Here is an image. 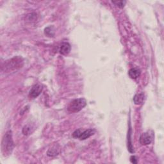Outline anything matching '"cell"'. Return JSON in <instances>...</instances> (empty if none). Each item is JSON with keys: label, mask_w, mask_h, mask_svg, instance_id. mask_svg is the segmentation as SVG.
Masks as SVG:
<instances>
[{"label": "cell", "mask_w": 164, "mask_h": 164, "mask_svg": "<svg viewBox=\"0 0 164 164\" xmlns=\"http://www.w3.org/2000/svg\"><path fill=\"white\" fill-rule=\"evenodd\" d=\"M153 139V133L147 132L142 133L140 137V143L142 145H148L152 142Z\"/></svg>", "instance_id": "obj_4"}, {"label": "cell", "mask_w": 164, "mask_h": 164, "mask_svg": "<svg viewBox=\"0 0 164 164\" xmlns=\"http://www.w3.org/2000/svg\"><path fill=\"white\" fill-rule=\"evenodd\" d=\"M144 94L143 93L137 94L133 97V101L135 105H141L144 101Z\"/></svg>", "instance_id": "obj_9"}, {"label": "cell", "mask_w": 164, "mask_h": 164, "mask_svg": "<svg viewBox=\"0 0 164 164\" xmlns=\"http://www.w3.org/2000/svg\"><path fill=\"white\" fill-rule=\"evenodd\" d=\"M23 65V60L21 57H16L9 60H7L5 63V66L2 67L5 68V71L11 72L13 71H16L17 69L21 68Z\"/></svg>", "instance_id": "obj_2"}, {"label": "cell", "mask_w": 164, "mask_h": 164, "mask_svg": "<svg viewBox=\"0 0 164 164\" xmlns=\"http://www.w3.org/2000/svg\"><path fill=\"white\" fill-rule=\"evenodd\" d=\"M71 49V47L70 44L68 42H63L61 44L60 49V53L62 55H67L70 53Z\"/></svg>", "instance_id": "obj_6"}, {"label": "cell", "mask_w": 164, "mask_h": 164, "mask_svg": "<svg viewBox=\"0 0 164 164\" xmlns=\"http://www.w3.org/2000/svg\"><path fill=\"white\" fill-rule=\"evenodd\" d=\"M44 33L49 37H53L54 36V29L53 26H48L44 29Z\"/></svg>", "instance_id": "obj_10"}, {"label": "cell", "mask_w": 164, "mask_h": 164, "mask_svg": "<svg viewBox=\"0 0 164 164\" xmlns=\"http://www.w3.org/2000/svg\"><path fill=\"white\" fill-rule=\"evenodd\" d=\"M14 142L12 139V131L6 132L3 137L2 142V151L3 156H8L12 153L14 149Z\"/></svg>", "instance_id": "obj_1"}, {"label": "cell", "mask_w": 164, "mask_h": 164, "mask_svg": "<svg viewBox=\"0 0 164 164\" xmlns=\"http://www.w3.org/2000/svg\"><path fill=\"white\" fill-rule=\"evenodd\" d=\"M59 153V149L57 148V146H54L50 148L48 151V156H54L58 155Z\"/></svg>", "instance_id": "obj_11"}, {"label": "cell", "mask_w": 164, "mask_h": 164, "mask_svg": "<svg viewBox=\"0 0 164 164\" xmlns=\"http://www.w3.org/2000/svg\"><path fill=\"white\" fill-rule=\"evenodd\" d=\"M42 91V85H39V84H37V85H34L30 91H29V96L32 98H36L41 94Z\"/></svg>", "instance_id": "obj_5"}, {"label": "cell", "mask_w": 164, "mask_h": 164, "mask_svg": "<svg viewBox=\"0 0 164 164\" xmlns=\"http://www.w3.org/2000/svg\"><path fill=\"white\" fill-rule=\"evenodd\" d=\"M141 70L138 68H132L128 72L130 77L132 79H137L141 76Z\"/></svg>", "instance_id": "obj_8"}, {"label": "cell", "mask_w": 164, "mask_h": 164, "mask_svg": "<svg viewBox=\"0 0 164 164\" xmlns=\"http://www.w3.org/2000/svg\"><path fill=\"white\" fill-rule=\"evenodd\" d=\"M87 105V101L85 98H78L74 99L69 104L67 110L71 113H75L80 111Z\"/></svg>", "instance_id": "obj_3"}, {"label": "cell", "mask_w": 164, "mask_h": 164, "mask_svg": "<svg viewBox=\"0 0 164 164\" xmlns=\"http://www.w3.org/2000/svg\"><path fill=\"white\" fill-rule=\"evenodd\" d=\"M34 128L33 126H32L30 125H28L24 126L23 129V133L24 135H28L29 134L32 133L33 131Z\"/></svg>", "instance_id": "obj_12"}, {"label": "cell", "mask_w": 164, "mask_h": 164, "mask_svg": "<svg viewBox=\"0 0 164 164\" xmlns=\"http://www.w3.org/2000/svg\"><path fill=\"white\" fill-rule=\"evenodd\" d=\"M130 161H131V162L133 163H137L136 157H135V156H131V158H130Z\"/></svg>", "instance_id": "obj_14"}, {"label": "cell", "mask_w": 164, "mask_h": 164, "mask_svg": "<svg viewBox=\"0 0 164 164\" xmlns=\"http://www.w3.org/2000/svg\"><path fill=\"white\" fill-rule=\"evenodd\" d=\"M112 3L115 4L116 6H117L118 7L121 8H122L124 7H125V5L126 3V1H119V2H114V1H112Z\"/></svg>", "instance_id": "obj_13"}, {"label": "cell", "mask_w": 164, "mask_h": 164, "mask_svg": "<svg viewBox=\"0 0 164 164\" xmlns=\"http://www.w3.org/2000/svg\"><path fill=\"white\" fill-rule=\"evenodd\" d=\"M94 133H95V130H93V129H88L87 130L81 132V133L80 135H79L78 138L80 139V140H85V139L93 135Z\"/></svg>", "instance_id": "obj_7"}]
</instances>
